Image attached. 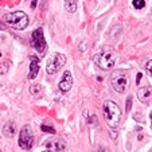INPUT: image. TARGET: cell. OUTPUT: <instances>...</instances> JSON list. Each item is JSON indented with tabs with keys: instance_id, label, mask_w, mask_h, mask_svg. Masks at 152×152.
Segmentation results:
<instances>
[{
	"instance_id": "1",
	"label": "cell",
	"mask_w": 152,
	"mask_h": 152,
	"mask_svg": "<svg viewBox=\"0 0 152 152\" xmlns=\"http://www.w3.org/2000/svg\"><path fill=\"white\" fill-rule=\"evenodd\" d=\"M102 112H104V120L108 124V126L112 129L117 128L121 121V109L118 108L117 104L112 100L105 101L102 106Z\"/></svg>"
},
{
	"instance_id": "2",
	"label": "cell",
	"mask_w": 152,
	"mask_h": 152,
	"mask_svg": "<svg viewBox=\"0 0 152 152\" xmlns=\"http://www.w3.org/2000/svg\"><path fill=\"white\" fill-rule=\"evenodd\" d=\"M6 23L15 30H24L28 26V16L23 11H15L4 16Z\"/></svg>"
},
{
	"instance_id": "3",
	"label": "cell",
	"mask_w": 152,
	"mask_h": 152,
	"mask_svg": "<svg viewBox=\"0 0 152 152\" xmlns=\"http://www.w3.org/2000/svg\"><path fill=\"white\" fill-rule=\"evenodd\" d=\"M96 65L100 67L101 70H110L115 66L116 62V51L112 47H108L104 51H101L97 57L94 58Z\"/></svg>"
},
{
	"instance_id": "4",
	"label": "cell",
	"mask_w": 152,
	"mask_h": 152,
	"mask_svg": "<svg viewBox=\"0 0 152 152\" xmlns=\"http://www.w3.org/2000/svg\"><path fill=\"white\" fill-rule=\"evenodd\" d=\"M110 82H112L113 89L117 93H125L126 88H128V77L124 72H120V70H116V72L112 73L110 75Z\"/></svg>"
},
{
	"instance_id": "5",
	"label": "cell",
	"mask_w": 152,
	"mask_h": 152,
	"mask_svg": "<svg viewBox=\"0 0 152 152\" xmlns=\"http://www.w3.org/2000/svg\"><path fill=\"white\" fill-rule=\"evenodd\" d=\"M65 63H66V57L63 54L57 53V54L51 55V57L49 58V61H47V65H46L47 74H55V73H58L61 69H62V66Z\"/></svg>"
},
{
	"instance_id": "6",
	"label": "cell",
	"mask_w": 152,
	"mask_h": 152,
	"mask_svg": "<svg viewBox=\"0 0 152 152\" xmlns=\"http://www.w3.org/2000/svg\"><path fill=\"white\" fill-rule=\"evenodd\" d=\"M20 148L23 149H31L34 145V136H32L30 125H24L19 133V141H18Z\"/></svg>"
},
{
	"instance_id": "7",
	"label": "cell",
	"mask_w": 152,
	"mask_h": 152,
	"mask_svg": "<svg viewBox=\"0 0 152 152\" xmlns=\"http://www.w3.org/2000/svg\"><path fill=\"white\" fill-rule=\"evenodd\" d=\"M31 42L38 53H43L46 50V39H45V35H43V28H37L32 32Z\"/></svg>"
},
{
	"instance_id": "8",
	"label": "cell",
	"mask_w": 152,
	"mask_h": 152,
	"mask_svg": "<svg viewBox=\"0 0 152 152\" xmlns=\"http://www.w3.org/2000/svg\"><path fill=\"white\" fill-rule=\"evenodd\" d=\"M72 86H73V75L69 70H66L62 75V80L59 81V90L62 93H67L72 89Z\"/></svg>"
},
{
	"instance_id": "9",
	"label": "cell",
	"mask_w": 152,
	"mask_h": 152,
	"mask_svg": "<svg viewBox=\"0 0 152 152\" xmlns=\"http://www.w3.org/2000/svg\"><path fill=\"white\" fill-rule=\"evenodd\" d=\"M46 149L51 152H63L66 149V143L62 139H51L46 143Z\"/></svg>"
},
{
	"instance_id": "10",
	"label": "cell",
	"mask_w": 152,
	"mask_h": 152,
	"mask_svg": "<svg viewBox=\"0 0 152 152\" xmlns=\"http://www.w3.org/2000/svg\"><path fill=\"white\" fill-rule=\"evenodd\" d=\"M137 98L144 104H148L152 98V86H143L137 90Z\"/></svg>"
},
{
	"instance_id": "11",
	"label": "cell",
	"mask_w": 152,
	"mask_h": 152,
	"mask_svg": "<svg viewBox=\"0 0 152 152\" xmlns=\"http://www.w3.org/2000/svg\"><path fill=\"white\" fill-rule=\"evenodd\" d=\"M38 72H39V58H38L37 55H32L31 57V63H30V73H28L30 80L37 78Z\"/></svg>"
},
{
	"instance_id": "12",
	"label": "cell",
	"mask_w": 152,
	"mask_h": 152,
	"mask_svg": "<svg viewBox=\"0 0 152 152\" xmlns=\"http://www.w3.org/2000/svg\"><path fill=\"white\" fill-rule=\"evenodd\" d=\"M15 133H16V126H15V123H11V121L6 123V125L3 126V135L6 136V137L11 139Z\"/></svg>"
},
{
	"instance_id": "13",
	"label": "cell",
	"mask_w": 152,
	"mask_h": 152,
	"mask_svg": "<svg viewBox=\"0 0 152 152\" xmlns=\"http://www.w3.org/2000/svg\"><path fill=\"white\" fill-rule=\"evenodd\" d=\"M77 1L78 0H63V4H65V8L69 14H74L75 10H77Z\"/></svg>"
},
{
	"instance_id": "14",
	"label": "cell",
	"mask_w": 152,
	"mask_h": 152,
	"mask_svg": "<svg viewBox=\"0 0 152 152\" xmlns=\"http://www.w3.org/2000/svg\"><path fill=\"white\" fill-rule=\"evenodd\" d=\"M40 90H42V88H40V85H34L30 88V93H31L32 96H35V97H38L40 93Z\"/></svg>"
},
{
	"instance_id": "15",
	"label": "cell",
	"mask_w": 152,
	"mask_h": 152,
	"mask_svg": "<svg viewBox=\"0 0 152 152\" xmlns=\"http://www.w3.org/2000/svg\"><path fill=\"white\" fill-rule=\"evenodd\" d=\"M132 6L135 7L136 10H141V8H144V7H145V1H144V0H133Z\"/></svg>"
},
{
	"instance_id": "16",
	"label": "cell",
	"mask_w": 152,
	"mask_h": 152,
	"mask_svg": "<svg viewBox=\"0 0 152 152\" xmlns=\"http://www.w3.org/2000/svg\"><path fill=\"white\" fill-rule=\"evenodd\" d=\"M40 129H42V131H45V132L55 133V129L53 128V126H49V125H46V124H42V126H40Z\"/></svg>"
},
{
	"instance_id": "17",
	"label": "cell",
	"mask_w": 152,
	"mask_h": 152,
	"mask_svg": "<svg viewBox=\"0 0 152 152\" xmlns=\"http://www.w3.org/2000/svg\"><path fill=\"white\" fill-rule=\"evenodd\" d=\"M145 70L149 75H152V59H149L148 62L145 63Z\"/></svg>"
},
{
	"instance_id": "18",
	"label": "cell",
	"mask_w": 152,
	"mask_h": 152,
	"mask_svg": "<svg viewBox=\"0 0 152 152\" xmlns=\"http://www.w3.org/2000/svg\"><path fill=\"white\" fill-rule=\"evenodd\" d=\"M85 49H88V42H86V40H82V42H81V45H80V51L83 53V51H85Z\"/></svg>"
},
{
	"instance_id": "19",
	"label": "cell",
	"mask_w": 152,
	"mask_h": 152,
	"mask_svg": "<svg viewBox=\"0 0 152 152\" xmlns=\"http://www.w3.org/2000/svg\"><path fill=\"white\" fill-rule=\"evenodd\" d=\"M131 106H132V97L129 96L128 100H126V110L129 112V109H131Z\"/></svg>"
},
{
	"instance_id": "20",
	"label": "cell",
	"mask_w": 152,
	"mask_h": 152,
	"mask_svg": "<svg viewBox=\"0 0 152 152\" xmlns=\"http://www.w3.org/2000/svg\"><path fill=\"white\" fill-rule=\"evenodd\" d=\"M37 1H38V0H32V3H31V8H35V7H37Z\"/></svg>"
},
{
	"instance_id": "21",
	"label": "cell",
	"mask_w": 152,
	"mask_h": 152,
	"mask_svg": "<svg viewBox=\"0 0 152 152\" xmlns=\"http://www.w3.org/2000/svg\"><path fill=\"white\" fill-rule=\"evenodd\" d=\"M141 77H143V75H141V73H139V74H137V83H139V82H140Z\"/></svg>"
},
{
	"instance_id": "22",
	"label": "cell",
	"mask_w": 152,
	"mask_h": 152,
	"mask_svg": "<svg viewBox=\"0 0 152 152\" xmlns=\"http://www.w3.org/2000/svg\"><path fill=\"white\" fill-rule=\"evenodd\" d=\"M43 152H51V151H49V149H45V151H43Z\"/></svg>"
},
{
	"instance_id": "23",
	"label": "cell",
	"mask_w": 152,
	"mask_h": 152,
	"mask_svg": "<svg viewBox=\"0 0 152 152\" xmlns=\"http://www.w3.org/2000/svg\"><path fill=\"white\" fill-rule=\"evenodd\" d=\"M151 124H152V113H151Z\"/></svg>"
},
{
	"instance_id": "24",
	"label": "cell",
	"mask_w": 152,
	"mask_h": 152,
	"mask_svg": "<svg viewBox=\"0 0 152 152\" xmlns=\"http://www.w3.org/2000/svg\"><path fill=\"white\" fill-rule=\"evenodd\" d=\"M0 27H1V28H3V26H0Z\"/></svg>"
},
{
	"instance_id": "25",
	"label": "cell",
	"mask_w": 152,
	"mask_h": 152,
	"mask_svg": "<svg viewBox=\"0 0 152 152\" xmlns=\"http://www.w3.org/2000/svg\"><path fill=\"white\" fill-rule=\"evenodd\" d=\"M0 152H1V149H0Z\"/></svg>"
},
{
	"instance_id": "26",
	"label": "cell",
	"mask_w": 152,
	"mask_h": 152,
	"mask_svg": "<svg viewBox=\"0 0 152 152\" xmlns=\"http://www.w3.org/2000/svg\"><path fill=\"white\" fill-rule=\"evenodd\" d=\"M151 15H152V12H151Z\"/></svg>"
}]
</instances>
